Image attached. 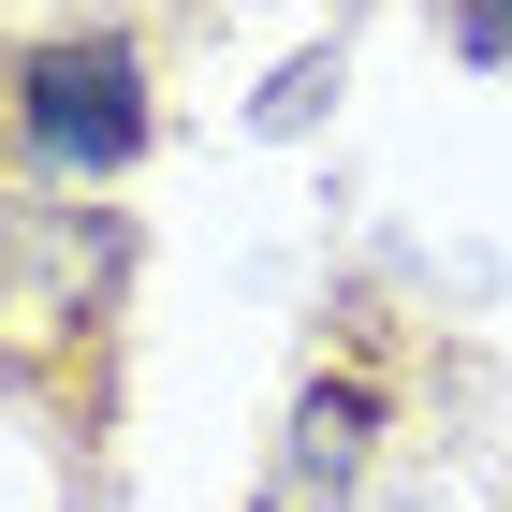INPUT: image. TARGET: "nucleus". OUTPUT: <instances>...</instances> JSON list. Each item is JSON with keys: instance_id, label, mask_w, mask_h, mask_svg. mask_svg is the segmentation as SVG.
<instances>
[{"instance_id": "nucleus-3", "label": "nucleus", "mask_w": 512, "mask_h": 512, "mask_svg": "<svg viewBox=\"0 0 512 512\" xmlns=\"http://www.w3.org/2000/svg\"><path fill=\"white\" fill-rule=\"evenodd\" d=\"M454 44L469 59H512V0H454Z\"/></svg>"}, {"instance_id": "nucleus-1", "label": "nucleus", "mask_w": 512, "mask_h": 512, "mask_svg": "<svg viewBox=\"0 0 512 512\" xmlns=\"http://www.w3.org/2000/svg\"><path fill=\"white\" fill-rule=\"evenodd\" d=\"M15 103H30V147L59 161V176H118V161L147 147V74H132V44H103V30L44 44Z\"/></svg>"}, {"instance_id": "nucleus-2", "label": "nucleus", "mask_w": 512, "mask_h": 512, "mask_svg": "<svg viewBox=\"0 0 512 512\" xmlns=\"http://www.w3.org/2000/svg\"><path fill=\"white\" fill-rule=\"evenodd\" d=\"M366 439H381V395L337 366V381H308L293 395V439H278V483H264V512H352V483H366Z\"/></svg>"}]
</instances>
